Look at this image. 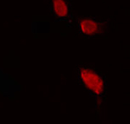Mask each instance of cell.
<instances>
[{"label":"cell","instance_id":"obj_3","mask_svg":"<svg viewBox=\"0 0 130 124\" xmlns=\"http://www.w3.org/2000/svg\"><path fill=\"white\" fill-rule=\"evenodd\" d=\"M50 10L55 20L70 24L73 22L72 10L69 0H49Z\"/></svg>","mask_w":130,"mask_h":124},{"label":"cell","instance_id":"obj_2","mask_svg":"<svg viewBox=\"0 0 130 124\" xmlns=\"http://www.w3.org/2000/svg\"><path fill=\"white\" fill-rule=\"evenodd\" d=\"M77 30L82 37L90 38L102 36L106 33L108 24L105 21H102L91 17H77Z\"/></svg>","mask_w":130,"mask_h":124},{"label":"cell","instance_id":"obj_1","mask_svg":"<svg viewBox=\"0 0 130 124\" xmlns=\"http://www.w3.org/2000/svg\"><path fill=\"white\" fill-rule=\"evenodd\" d=\"M79 83L87 90L97 103H102L107 95V80L98 70L87 64H82L75 70Z\"/></svg>","mask_w":130,"mask_h":124}]
</instances>
